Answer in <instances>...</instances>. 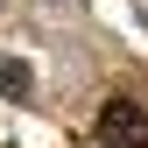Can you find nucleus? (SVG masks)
I'll use <instances>...</instances> for the list:
<instances>
[{"label": "nucleus", "mask_w": 148, "mask_h": 148, "mask_svg": "<svg viewBox=\"0 0 148 148\" xmlns=\"http://www.w3.org/2000/svg\"><path fill=\"white\" fill-rule=\"evenodd\" d=\"M99 141L106 148H148V113H141L134 99H113L99 113Z\"/></svg>", "instance_id": "nucleus-1"}, {"label": "nucleus", "mask_w": 148, "mask_h": 148, "mask_svg": "<svg viewBox=\"0 0 148 148\" xmlns=\"http://www.w3.org/2000/svg\"><path fill=\"white\" fill-rule=\"evenodd\" d=\"M0 85H7V92H28V71L21 64H0Z\"/></svg>", "instance_id": "nucleus-2"}]
</instances>
